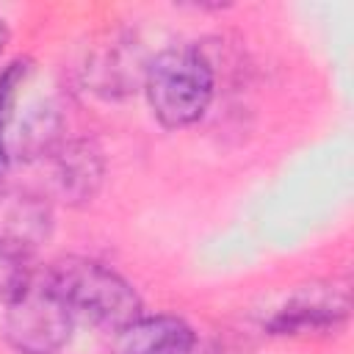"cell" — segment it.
Listing matches in <instances>:
<instances>
[{
	"mask_svg": "<svg viewBox=\"0 0 354 354\" xmlns=\"http://www.w3.org/2000/svg\"><path fill=\"white\" fill-rule=\"evenodd\" d=\"M41 279L58 293L75 321H88L105 332H116L144 313L138 290L119 271L91 257H61Z\"/></svg>",
	"mask_w": 354,
	"mask_h": 354,
	"instance_id": "6da1fadb",
	"label": "cell"
},
{
	"mask_svg": "<svg viewBox=\"0 0 354 354\" xmlns=\"http://www.w3.org/2000/svg\"><path fill=\"white\" fill-rule=\"evenodd\" d=\"M141 88L152 116L163 127L180 130L207 113L216 97V72L199 47L174 44L149 58Z\"/></svg>",
	"mask_w": 354,
	"mask_h": 354,
	"instance_id": "7a4b0ae2",
	"label": "cell"
},
{
	"mask_svg": "<svg viewBox=\"0 0 354 354\" xmlns=\"http://www.w3.org/2000/svg\"><path fill=\"white\" fill-rule=\"evenodd\" d=\"M75 332V315L44 282L33 279L8 301L3 337L17 354H61Z\"/></svg>",
	"mask_w": 354,
	"mask_h": 354,
	"instance_id": "3957f363",
	"label": "cell"
},
{
	"mask_svg": "<svg viewBox=\"0 0 354 354\" xmlns=\"http://www.w3.org/2000/svg\"><path fill=\"white\" fill-rule=\"evenodd\" d=\"M147 64L149 61L144 58L138 41L130 33L116 30L88 50L80 72L88 91L105 100H122L130 97L138 86H144Z\"/></svg>",
	"mask_w": 354,
	"mask_h": 354,
	"instance_id": "277c9868",
	"label": "cell"
},
{
	"mask_svg": "<svg viewBox=\"0 0 354 354\" xmlns=\"http://www.w3.org/2000/svg\"><path fill=\"white\" fill-rule=\"evenodd\" d=\"M348 321V290L340 285H307L299 288L274 315L266 329L271 335H329Z\"/></svg>",
	"mask_w": 354,
	"mask_h": 354,
	"instance_id": "5b68a950",
	"label": "cell"
},
{
	"mask_svg": "<svg viewBox=\"0 0 354 354\" xmlns=\"http://www.w3.org/2000/svg\"><path fill=\"white\" fill-rule=\"evenodd\" d=\"M111 354H194L196 329L169 313H141L122 329L111 332Z\"/></svg>",
	"mask_w": 354,
	"mask_h": 354,
	"instance_id": "8992f818",
	"label": "cell"
},
{
	"mask_svg": "<svg viewBox=\"0 0 354 354\" xmlns=\"http://www.w3.org/2000/svg\"><path fill=\"white\" fill-rule=\"evenodd\" d=\"M53 235L50 202L28 188H0V243L25 254L39 249Z\"/></svg>",
	"mask_w": 354,
	"mask_h": 354,
	"instance_id": "52a82bcc",
	"label": "cell"
},
{
	"mask_svg": "<svg viewBox=\"0 0 354 354\" xmlns=\"http://www.w3.org/2000/svg\"><path fill=\"white\" fill-rule=\"evenodd\" d=\"M53 185L61 202L66 205H88L105 174V160L97 144L86 138L64 141L53 155Z\"/></svg>",
	"mask_w": 354,
	"mask_h": 354,
	"instance_id": "ba28073f",
	"label": "cell"
},
{
	"mask_svg": "<svg viewBox=\"0 0 354 354\" xmlns=\"http://www.w3.org/2000/svg\"><path fill=\"white\" fill-rule=\"evenodd\" d=\"M61 144H64L61 116L55 113V108L41 105V108H33L28 113V119L22 122L11 149L17 152V158L30 160V158H50Z\"/></svg>",
	"mask_w": 354,
	"mask_h": 354,
	"instance_id": "9c48e42d",
	"label": "cell"
},
{
	"mask_svg": "<svg viewBox=\"0 0 354 354\" xmlns=\"http://www.w3.org/2000/svg\"><path fill=\"white\" fill-rule=\"evenodd\" d=\"M33 268H30V254L0 243V299L8 304L17 299L30 282H33Z\"/></svg>",
	"mask_w": 354,
	"mask_h": 354,
	"instance_id": "30bf717a",
	"label": "cell"
},
{
	"mask_svg": "<svg viewBox=\"0 0 354 354\" xmlns=\"http://www.w3.org/2000/svg\"><path fill=\"white\" fill-rule=\"evenodd\" d=\"M25 77V64L22 61H14L3 69L0 75V174L8 163V124H11V108H14V94H17V86L22 83Z\"/></svg>",
	"mask_w": 354,
	"mask_h": 354,
	"instance_id": "8fae6325",
	"label": "cell"
},
{
	"mask_svg": "<svg viewBox=\"0 0 354 354\" xmlns=\"http://www.w3.org/2000/svg\"><path fill=\"white\" fill-rule=\"evenodd\" d=\"M6 44H8V25H6L3 19H0V55H3Z\"/></svg>",
	"mask_w": 354,
	"mask_h": 354,
	"instance_id": "7c38bea8",
	"label": "cell"
}]
</instances>
